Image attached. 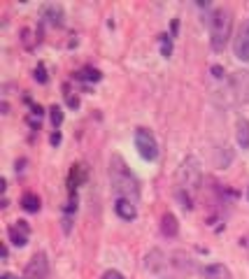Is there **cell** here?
Here are the masks:
<instances>
[{
	"label": "cell",
	"instance_id": "7a4b0ae2",
	"mask_svg": "<svg viewBox=\"0 0 249 279\" xmlns=\"http://www.w3.org/2000/svg\"><path fill=\"white\" fill-rule=\"evenodd\" d=\"M207 26H210V42L214 52H224L228 38H231V26H233V16L231 12L224 7L214 9L207 19Z\"/></svg>",
	"mask_w": 249,
	"mask_h": 279
},
{
	"label": "cell",
	"instance_id": "ba28073f",
	"mask_svg": "<svg viewBox=\"0 0 249 279\" xmlns=\"http://www.w3.org/2000/svg\"><path fill=\"white\" fill-rule=\"evenodd\" d=\"M9 242L14 244V247H26L28 244V233H30V228L26 221H16L14 226H9Z\"/></svg>",
	"mask_w": 249,
	"mask_h": 279
},
{
	"label": "cell",
	"instance_id": "5bb4252c",
	"mask_svg": "<svg viewBox=\"0 0 249 279\" xmlns=\"http://www.w3.org/2000/svg\"><path fill=\"white\" fill-rule=\"evenodd\" d=\"M21 207L26 212H38L40 210V198L35 196V193H26V196L21 198Z\"/></svg>",
	"mask_w": 249,
	"mask_h": 279
},
{
	"label": "cell",
	"instance_id": "7402d4cb",
	"mask_svg": "<svg viewBox=\"0 0 249 279\" xmlns=\"http://www.w3.org/2000/svg\"><path fill=\"white\" fill-rule=\"evenodd\" d=\"M212 75L217 77V79H221V77H224V68H219V65H212Z\"/></svg>",
	"mask_w": 249,
	"mask_h": 279
},
{
	"label": "cell",
	"instance_id": "52a82bcc",
	"mask_svg": "<svg viewBox=\"0 0 249 279\" xmlns=\"http://www.w3.org/2000/svg\"><path fill=\"white\" fill-rule=\"evenodd\" d=\"M233 52H235V58L249 60V19L242 23L240 33H238V38H235Z\"/></svg>",
	"mask_w": 249,
	"mask_h": 279
},
{
	"label": "cell",
	"instance_id": "9c48e42d",
	"mask_svg": "<svg viewBox=\"0 0 249 279\" xmlns=\"http://www.w3.org/2000/svg\"><path fill=\"white\" fill-rule=\"evenodd\" d=\"M114 212L119 214L124 221H133L137 217V207L135 203H130V200H124V198H117V203H114Z\"/></svg>",
	"mask_w": 249,
	"mask_h": 279
},
{
	"label": "cell",
	"instance_id": "6da1fadb",
	"mask_svg": "<svg viewBox=\"0 0 249 279\" xmlns=\"http://www.w3.org/2000/svg\"><path fill=\"white\" fill-rule=\"evenodd\" d=\"M110 181H112V191L117 198H124L130 203L140 200V184L119 154H114L110 159Z\"/></svg>",
	"mask_w": 249,
	"mask_h": 279
},
{
	"label": "cell",
	"instance_id": "ac0fdd59",
	"mask_svg": "<svg viewBox=\"0 0 249 279\" xmlns=\"http://www.w3.org/2000/svg\"><path fill=\"white\" fill-rule=\"evenodd\" d=\"M161 42H163V56H170V52H173V40H170V35H161Z\"/></svg>",
	"mask_w": 249,
	"mask_h": 279
},
{
	"label": "cell",
	"instance_id": "277c9868",
	"mask_svg": "<svg viewBox=\"0 0 249 279\" xmlns=\"http://www.w3.org/2000/svg\"><path fill=\"white\" fill-rule=\"evenodd\" d=\"M135 147H137V151H140V156H142L144 161H156V156H159L156 137L151 135V130H147V128L135 130Z\"/></svg>",
	"mask_w": 249,
	"mask_h": 279
},
{
	"label": "cell",
	"instance_id": "2e32d148",
	"mask_svg": "<svg viewBox=\"0 0 249 279\" xmlns=\"http://www.w3.org/2000/svg\"><path fill=\"white\" fill-rule=\"evenodd\" d=\"M77 77H79V79H91V82H98L100 72H98V70H93V68H84L82 72H77Z\"/></svg>",
	"mask_w": 249,
	"mask_h": 279
},
{
	"label": "cell",
	"instance_id": "8992f818",
	"mask_svg": "<svg viewBox=\"0 0 249 279\" xmlns=\"http://www.w3.org/2000/svg\"><path fill=\"white\" fill-rule=\"evenodd\" d=\"M231 91L235 93V100L249 103V70H240L231 77Z\"/></svg>",
	"mask_w": 249,
	"mask_h": 279
},
{
	"label": "cell",
	"instance_id": "603a6c76",
	"mask_svg": "<svg viewBox=\"0 0 249 279\" xmlns=\"http://www.w3.org/2000/svg\"><path fill=\"white\" fill-rule=\"evenodd\" d=\"M68 105H70V107H79V100L70 96V98H68Z\"/></svg>",
	"mask_w": 249,
	"mask_h": 279
},
{
	"label": "cell",
	"instance_id": "d6986e66",
	"mask_svg": "<svg viewBox=\"0 0 249 279\" xmlns=\"http://www.w3.org/2000/svg\"><path fill=\"white\" fill-rule=\"evenodd\" d=\"M35 79H38L40 84L47 82V70H45V65H38V68H35Z\"/></svg>",
	"mask_w": 249,
	"mask_h": 279
},
{
	"label": "cell",
	"instance_id": "3957f363",
	"mask_svg": "<svg viewBox=\"0 0 249 279\" xmlns=\"http://www.w3.org/2000/svg\"><path fill=\"white\" fill-rule=\"evenodd\" d=\"M200 179H203V170H200V163H198L196 156H187L182 161L180 170H177V181H180V191H198L200 186Z\"/></svg>",
	"mask_w": 249,
	"mask_h": 279
},
{
	"label": "cell",
	"instance_id": "8fae6325",
	"mask_svg": "<svg viewBox=\"0 0 249 279\" xmlns=\"http://www.w3.org/2000/svg\"><path fill=\"white\" fill-rule=\"evenodd\" d=\"M205 279H233V275L228 272L226 265L221 263H212L205 268Z\"/></svg>",
	"mask_w": 249,
	"mask_h": 279
},
{
	"label": "cell",
	"instance_id": "4fadbf2b",
	"mask_svg": "<svg viewBox=\"0 0 249 279\" xmlns=\"http://www.w3.org/2000/svg\"><path fill=\"white\" fill-rule=\"evenodd\" d=\"M235 135H238V144L242 149H249V121L247 119H238V126H235Z\"/></svg>",
	"mask_w": 249,
	"mask_h": 279
},
{
	"label": "cell",
	"instance_id": "30bf717a",
	"mask_svg": "<svg viewBox=\"0 0 249 279\" xmlns=\"http://www.w3.org/2000/svg\"><path fill=\"white\" fill-rule=\"evenodd\" d=\"M42 19H47V23L52 26H63V7L61 5H45L42 9Z\"/></svg>",
	"mask_w": 249,
	"mask_h": 279
},
{
	"label": "cell",
	"instance_id": "44dd1931",
	"mask_svg": "<svg viewBox=\"0 0 249 279\" xmlns=\"http://www.w3.org/2000/svg\"><path fill=\"white\" fill-rule=\"evenodd\" d=\"M103 279H126L121 272H117V270H107L105 275H103Z\"/></svg>",
	"mask_w": 249,
	"mask_h": 279
},
{
	"label": "cell",
	"instance_id": "ffe728a7",
	"mask_svg": "<svg viewBox=\"0 0 249 279\" xmlns=\"http://www.w3.org/2000/svg\"><path fill=\"white\" fill-rule=\"evenodd\" d=\"M180 200H182V207H184V210H191V207H193V205H191V198L187 196L184 191H180Z\"/></svg>",
	"mask_w": 249,
	"mask_h": 279
},
{
	"label": "cell",
	"instance_id": "e0dca14e",
	"mask_svg": "<svg viewBox=\"0 0 249 279\" xmlns=\"http://www.w3.org/2000/svg\"><path fill=\"white\" fill-rule=\"evenodd\" d=\"M49 112H52V123H54V128H59L61 123H63V110H61L59 105H54Z\"/></svg>",
	"mask_w": 249,
	"mask_h": 279
},
{
	"label": "cell",
	"instance_id": "7c38bea8",
	"mask_svg": "<svg viewBox=\"0 0 249 279\" xmlns=\"http://www.w3.org/2000/svg\"><path fill=\"white\" fill-rule=\"evenodd\" d=\"M161 230L166 237H175V235L180 233V226H177V219H175V214H163V219H161Z\"/></svg>",
	"mask_w": 249,
	"mask_h": 279
},
{
	"label": "cell",
	"instance_id": "cb8c5ba5",
	"mask_svg": "<svg viewBox=\"0 0 249 279\" xmlns=\"http://www.w3.org/2000/svg\"><path fill=\"white\" fill-rule=\"evenodd\" d=\"M52 144H61V135H59V133H54V135H52Z\"/></svg>",
	"mask_w": 249,
	"mask_h": 279
},
{
	"label": "cell",
	"instance_id": "9a60e30c",
	"mask_svg": "<svg viewBox=\"0 0 249 279\" xmlns=\"http://www.w3.org/2000/svg\"><path fill=\"white\" fill-rule=\"evenodd\" d=\"M161 251H151L149 256H147V268H149V270H159L161 265H163V261H161Z\"/></svg>",
	"mask_w": 249,
	"mask_h": 279
},
{
	"label": "cell",
	"instance_id": "5b68a950",
	"mask_svg": "<svg viewBox=\"0 0 249 279\" xmlns=\"http://www.w3.org/2000/svg\"><path fill=\"white\" fill-rule=\"evenodd\" d=\"M21 279H49V261H47V254H35V256L30 258Z\"/></svg>",
	"mask_w": 249,
	"mask_h": 279
}]
</instances>
